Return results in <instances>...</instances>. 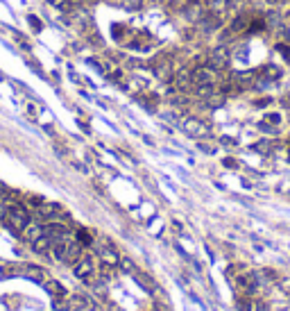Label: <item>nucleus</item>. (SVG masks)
<instances>
[{
	"label": "nucleus",
	"mask_w": 290,
	"mask_h": 311,
	"mask_svg": "<svg viewBox=\"0 0 290 311\" xmlns=\"http://www.w3.org/2000/svg\"><path fill=\"white\" fill-rule=\"evenodd\" d=\"M30 223H32V216L25 207L23 205H9V211H7V216H5V225H7L12 232L23 234V229H25Z\"/></svg>",
	"instance_id": "f257e3e1"
},
{
	"label": "nucleus",
	"mask_w": 290,
	"mask_h": 311,
	"mask_svg": "<svg viewBox=\"0 0 290 311\" xmlns=\"http://www.w3.org/2000/svg\"><path fill=\"white\" fill-rule=\"evenodd\" d=\"M72 273H75V277L80 279H91L95 273V261L91 255H82L80 259L72 264Z\"/></svg>",
	"instance_id": "f03ea898"
},
{
	"label": "nucleus",
	"mask_w": 290,
	"mask_h": 311,
	"mask_svg": "<svg viewBox=\"0 0 290 311\" xmlns=\"http://www.w3.org/2000/svg\"><path fill=\"white\" fill-rule=\"evenodd\" d=\"M227 64H229V52H227V48H213V50L208 52L206 66L211 71H220V69H225Z\"/></svg>",
	"instance_id": "7ed1b4c3"
},
{
	"label": "nucleus",
	"mask_w": 290,
	"mask_h": 311,
	"mask_svg": "<svg viewBox=\"0 0 290 311\" xmlns=\"http://www.w3.org/2000/svg\"><path fill=\"white\" fill-rule=\"evenodd\" d=\"M181 130H184L188 137H195V139H199V137H204V134H208V128L202 123L199 118H193V116H188V118L181 123Z\"/></svg>",
	"instance_id": "20e7f679"
},
{
	"label": "nucleus",
	"mask_w": 290,
	"mask_h": 311,
	"mask_svg": "<svg viewBox=\"0 0 290 311\" xmlns=\"http://www.w3.org/2000/svg\"><path fill=\"white\" fill-rule=\"evenodd\" d=\"M154 73H157V78H159V80H163V82H170V80H172L170 57L159 55V57H157V61H154Z\"/></svg>",
	"instance_id": "39448f33"
},
{
	"label": "nucleus",
	"mask_w": 290,
	"mask_h": 311,
	"mask_svg": "<svg viewBox=\"0 0 290 311\" xmlns=\"http://www.w3.org/2000/svg\"><path fill=\"white\" fill-rule=\"evenodd\" d=\"M68 311H95V304L84 295H72L68 300Z\"/></svg>",
	"instance_id": "423d86ee"
},
{
	"label": "nucleus",
	"mask_w": 290,
	"mask_h": 311,
	"mask_svg": "<svg viewBox=\"0 0 290 311\" xmlns=\"http://www.w3.org/2000/svg\"><path fill=\"white\" fill-rule=\"evenodd\" d=\"M43 234H45V225H41V223H30L23 229V238H25L27 243H34L36 238H41Z\"/></svg>",
	"instance_id": "0eeeda50"
},
{
	"label": "nucleus",
	"mask_w": 290,
	"mask_h": 311,
	"mask_svg": "<svg viewBox=\"0 0 290 311\" xmlns=\"http://www.w3.org/2000/svg\"><path fill=\"white\" fill-rule=\"evenodd\" d=\"M98 255H100V259H102V264L104 266H109V268H113V266H118L120 264V257H118V252L113 250V247H98Z\"/></svg>",
	"instance_id": "6e6552de"
},
{
	"label": "nucleus",
	"mask_w": 290,
	"mask_h": 311,
	"mask_svg": "<svg viewBox=\"0 0 290 311\" xmlns=\"http://www.w3.org/2000/svg\"><path fill=\"white\" fill-rule=\"evenodd\" d=\"M82 257V243L80 241H70V238H68L66 241V264H75L77 259H80Z\"/></svg>",
	"instance_id": "1a4fd4ad"
},
{
	"label": "nucleus",
	"mask_w": 290,
	"mask_h": 311,
	"mask_svg": "<svg viewBox=\"0 0 290 311\" xmlns=\"http://www.w3.org/2000/svg\"><path fill=\"white\" fill-rule=\"evenodd\" d=\"M193 84H215V75H213V71L208 69H197L193 71Z\"/></svg>",
	"instance_id": "9d476101"
},
{
	"label": "nucleus",
	"mask_w": 290,
	"mask_h": 311,
	"mask_svg": "<svg viewBox=\"0 0 290 311\" xmlns=\"http://www.w3.org/2000/svg\"><path fill=\"white\" fill-rule=\"evenodd\" d=\"M52 238L48 236V234H43L41 238H36L34 243H32V250L36 252V255H50V247H52Z\"/></svg>",
	"instance_id": "9b49d317"
},
{
	"label": "nucleus",
	"mask_w": 290,
	"mask_h": 311,
	"mask_svg": "<svg viewBox=\"0 0 290 311\" xmlns=\"http://www.w3.org/2000/svg\"><path fill=\"white\" fill-rule=\"evenodd\" d=\"M21 273L25 275V277L34 279V282H41V284H43L45 279H48V277H45V270H43V268H39V266H25V268L21 270Z\"/></svg>",
	"instance_id": "f8f14e48"
},
{
	"label": "nucleus",
	"mask_w": 290,
	"mask_h": 311,
	"mask_svg": "<svg viewBox=\"0 0 290 311\" xmlns=\"http://www.w3.org/2000/svg\"><path fill=\"white\" fill-rule=\"evenodd\" d=\"M186 16L190 21H202L204 14H202V5H199L197 0H190L188 5H186Z\"/></svg>",
	"instance_id": "ddd939ff"
},
{
	"label": "nucleus",
	"mask_w": 290,
	"mask_h": 311,
	"mask_svg": "<svg viewBox=\"0 0 290 311\" xmlns=\"http://www.w3.org/2000/svg\"><path fill=\"white\" fill-rule=\"evenodd\" d=\"M43 286H45V291L50 293V295H66V291H63V286L59 282H54V279H45L43 282Z\"/></svg>",
	"instance_id": "4468645a"
},
{
	"label": "nucleus",
	"mask_w": 290,
	"mask_h": 311,
	"mask_svg": "<svg viewBox=\"0 0 290 311\" xmlns=\"http://www.w3.org/2000/svg\"><path fill=\"white\" fill-rule=\"evenodd\" d=\"M261 75L265 80H279L281 78V69H276V66H263Z\"/></svg>",
	"instance_id": "2eb2a0df"
},
{
	"label": "nucleus",
	"mask_w": 290,
	"mask_h": 311,
	"mask_svg": "<svg viewBox=\"0 0 290 311\" xmlns=\"http://www.w3.org/2000/svg\"><path fill=\"white\" fill-rule=\"evenodd\" d=\"M120 5L125 7V10H129V12H138L140 7L145 5V0H122Z\"/></svg>",
	"instance_id": "dca6fc26"
},
{
	"label": "nucleus",
	"mask_w": 290,
	"mask_h": 311,
	"mask_svg": "<svg viewBox=\"0 0 290 311\" xmlns=\"http://www.w3.org/2000/svg\"><path fill=\"white\" fill-rule=\"evenodd\" d=\"M236 304H238V311H254V300H249V297H238L236 300Z\"/></svg>",
	"instance_id": "f3484780"
},
{
	"label": "nucleus",
	"mask_w": 290,
	"mask_h": 311,
	"mask_svg": "<svg viewBox=\"0 0 290 311\" xmlns=\"http://www.w3.org/2000/svg\"><path fill=\"white\" fill-rule=\"evenodd\" d=\"M208 7H211V10H225L227 0H208Z\"/></svg>",
	"instance_id": "a211bd4d"
},
{
	"label": "nucleus",
	"mask_w": 290,
	"mask_h": 311,
	"mask_svg": "<svg viewBox=\"0 0 290 311\" xmlns=\"http://www.w3.org/2000/svg\"><path fill=\"white\" fill-rule=\"evenodd\" d=\"M120 266H122V268H125V270H127V273H131V275H134V273H136L134 264H131V261H129V259H120Z\"/></svg>",
	"instance_id": "6ab92c4d"
},
{
	"label": "nucleus",
	"mask_w": 290,
	"mask_h": 311,
	"mask_svg": "<svg viewBox=\"0 0 290 311\" xmlns=\"http://www.w3.org/2000/svg\"><path fill=\"white\" fill-rule=\"evenodd\" d=\"M197 148H199V150H202V152H206V155H213V152H215V148H213V146H208V143H202V141L197 143Z\"/></svg>",
	"instance_id": "aec40b11"
},
{
	"label": "nucleus",
	"mask_w": 290,
	"mask_h": 311,
	"mask_svg": "<svg viewBox=\"0 0 290 311\" xmlns=\"http://www.w3.org/2000/svg\"><path fill=\"white\" fill-rule=\"evenodd\" d=\"M256 152H270V141H265V143H256V146H252Z\"/></svg>",
	"instance_id": "412c9836"
},
{
	"label": "nucleus",
	"mask_w": 290,
	"mask_h": 311,
	"mask_svg": "<svg viewBox=\"0 0 290 311\" xmlns=\"http://www.w3.org/2000/svg\"><path fill=\"white\" fill-rule=\"evenodd\" d=\"M7 211H9V205H7V202H3V200H0V220H5Z\"/></svg>",
	"instance_id": "4be33fe9"
},
{
	"label": "nucleus",
	"mask_w": 290,
	"mask_h": 311,
	"mask_svg": "<svg viewBox=\"0 0 290 311\" xmlns=\"http://www.w3.org/2000/svg\"><path fill=\"white\" fill-rule=\"evenodd\" d=\"M254 311H270V306H267L263 300H258L256 304H254Z\"/></svg>",
	"instance_id": "5701e85b"
},
{
	"label": "nucleus",
	"mask_w": 290,
	"mask_h": 311,
	"mask_svg": "<svg viewBox=\"0 0 290 311\" xmlns=\"http://www.w3.org/2000/svg\"><path fill=\"white\" fill-rule=\"evenodd\" d=\"M77 241L80 243H91V236L86 232H77Z\"/></svg>",
	"instance_id": "b1692460"
},
{
	"label": "nucleus",
	"mask_w": 290,
	"mask_h": 311,
	"mask_svg": "<svg viewBox=\"0 0 290 311\" xmlns=\"http://www.w3.org/2000/svg\"><path fill=\"white\" fill-rule=\"evenodd\" d=\"M30 23H32V28H34L36 32H39V30H41V23H39V21L34 19V16H30Z\"/></svg>",
	"instance_id": "393cba45"
},
{
	"label": "nucleus",
	"mask_w": 290,
	"mask_h": 311,
	"mask_svg": "<svg viewBox=\"0 0 290 311\" xmlns=\"http://www.w3.org/2000/svg\"><path fill=\"white\" fill-rule=\"evenodd\" d=\"M220 141H222V143H225V146H234V141H231V139H227V137H222V139H220Z\"/></svg>",
	"instance_id": "a878e982"
},
{
	"label": "nucleus",
	"mask_w": 290,
	"mask_h": 311,
	"mask_svg": "<svg viewBox=\"0 0 290 311\" xmlns=\"http://www.w3.org/2000/svg\"><path fill=\"white\" fill-rule=\"evenodd\" d=\"M48 3H52V5H61L63 0H48Z\"/></svg>",
	"instance_id": "bb28decb"
},
{
	"label": "nucleus",
	"mask_w": 290,
	"mask_h": 311,
	"mask_svg": "<svg viewBox=\"0 0 290 311\" xmlns=\"http://www.w3.org/2000/svg\"><path fill=\"white\" fill-rule=\"evenodd\" d=\"M111 3H122V0H111Z\"/></svg>",
	"instance_id": "cd10ccee"
}]
</instances>
